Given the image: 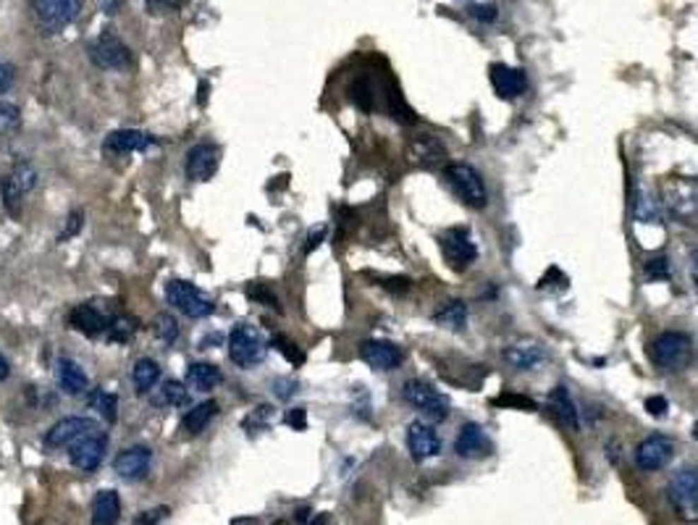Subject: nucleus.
Instances as JSON below:
<instances>
[{"instance_id":"22","label":"nucleus","mask_w":698,"mask_h":525,"mask_svg":"<svg viewBox=\"0 0 698 525\" xmlns=\"http://www.w3.org/2000/svg\"><path fill=\"white\" fill-rule=\"evenodd\" d=\"M153 145H155V139L139 129H119L108 134V139H105V150L119 153V155L121 153H142V150L153 148Z\"/></svg>"},{"instance_id":"49","label":"nucleus","mask_w":698,"mask_h":525,"mask_svg":"<svg viewBox=\"0 0 698 525\" xmlns=\"http://www.w3.org/2000/svg\"><path fill=\"white\" fill-rule=\"evenodd\" d=\"M165 515H168V507H155V509H150V512H142V515L137 517V525H158Z\"/></svg>"},{"instance_id":"34","label":"nucleus","mask_w":698,"mask_h":525,"mask_svg":"<svg viewBox=\"0 0 698 525\" xmlns=\"http://www.w3.org/2000/svg\"><path fill=\"white\" fill-rule=\"evenodd\" d=\"M153 334L163 344H174L179 339V323H176V318L171 313H158L153 318Z\"/></svg>"},{"instance_id":"15","label":"nucleus","mask_w":698,"mask_h":525,"mask_svg":"<svg viewBox=\"0 0 698 525\" xmlns=\"http://www.w3.org/2000/svg\"><path fill=\"white\" fill-rule=\"evenodd\" d=\"M218 160H220V153L215 145H211V142L194 145V148L187 153V160H184L187 179H192V182H208V179L218 171Z\"/></svg>"},{"instance_id":"39","label":"nucleus","mask_w":698,"mask_h":525,"mask_svg":"<svg viewBox=\"0 0 698 525\" xmlns=\"http://www.w3.org/2000/svg\"><path fill=\"white\" fill-rule=\"evenodd\" d=\"M268 418H271V407L268 405H260L255 410V413H249L247 418H244V423H242V428L247 431V436L249 433H257V431H263L266 428V423H268Z\"/></svg>"},{"instance_id":"3","label":"nucleus","mask_w":698,"mask_h":525,"mask_svg":"<svg viewBox=\"0 0 698 525\" xmlns=\"http://www.w3.org/2000/svg\"><path fill=\"white\" fill-rule=\"evenodd\" d=\"M268 355V341L249 323H237L229 334V358L239 368H255Z\"/></svg>"},{"instance_id":"48","label":"nucleus","mask_w":698,"mask_h":525,"mask_svg":"<svg viewBox=\"0 0 698 525\" xmlns=\"http://www.w3.org/2000/svg\"><path fill=\"white\" fill-rule=\"evenodd\" d=\"M13 76H16L13 66H11L8 61H3V58H0V95L8 93V90H11V84H13Z\"/></svg>"},{"instance_id":"17","label":"nucleus","mask_w":698,"mask_h":525,"mask_svg":"<svg viewBox=\"0 0 698 525\" xmlns=\"http://www.w3.org/2000/svg\"><path fill=\"white\" fill-rule=\"evenodd\" d=\"M488 76H491V84H494V93L502 98V100H514L528 90V76H525L523 69H512L507 64H494L488 69Z\"/></svg>"},{"instance_id":"53","label":"nucleus","mask_w":698,"mask_h":525,"mask_svg":"<svg viewBox=\"0 0 698 525\" xmlns=\"http://www.w3.org/2000/svg\"><path fill=\"white\" fill-rule=\"evenodd\" d=\"M102 3V11L108 13V16H113L116 11H119V0H100Z\"/></svg>"},{"instance_id":"5","label":"nucleus","mask_w":698,"mask_h":525,"mask_svg":"<svg viewBox=\"0 0 698 525\" xmlns=\"http://www.w3.org/2000/svg\"><path fill=\"white\" fill-rule=\"evenodd\" d=\"M165 302L174 305L176 310L184 313L187 318H208L215 310L213 297L197 289L192 281H179V278L165 284Z\"/></svg>"},{"instance_id":"16","label":"nucleus","mask_w":698,"mask_h":525,"mask_svg":"<svg viewBox=\"0 0 698 525\" xmlns=\"http://www.w3.org/2000/svg\"><path fill=\"white\" fill-rule=\"evenodd\" d=\"M491 439L478 423H465L459 428L457 439H454V452L462 460H483L491 454Z\"/></svg>"},{"instance_id":"20","label":"nucleus","mask_w":698,"mask_h":525,"mask_svg":"<svg viewBox=\"0 0 698 525\" xmlns=\"http://www.w3.org/2000/svg\"><path fill=\"white\" fill-rule=\"evenodd\" d=\"M110 318L105 313H100L95 305H76L71 313H69V326L73 331L84 334V336H100L108 331Z\"/></svg>"},{"instance_id":"12","label":"nucleus","mask_w":698,"mask_h":525,"mask_svg":"<svg viewBox=\"0 0 698 525\" xmlns=\"http://www.w3.org/2000/svg\"><path fill=\"white\" fill-rule=\"evenodd\" d=\"M672 454H675V444H672L667 436L653 433V436H646V439L638 444V449H635V462H638V468H643V470H661L670 465Z\"/></svg>"},{"instance_id":"32","label":"nucleus","mask_w":698,"mask_h":525,"mask_svg":"<svg viewBox=\"0 0 698 525\" xmlns=\"http://www.w3.org/2000/svg\"><path fill=\"white\" fill-rule=\"evenodd\" d=\"M87 402H90L92 410H97V413L102 415L105 423H116V420H119V396L116 394L102 391V389H95V391H90Z\"/></svg>"},{"instance_id":"26","label":"nucleus","mask_w":698,"mask_h":525,"mask_svg":"<svg viewBox=\"0 0 698 525\" xmlns=\"http://www.w3.org/2000/svg\"><path fill=\"white\" fill-rule=\"evenodd\" d=\"M215 415H218V402H215V399L200 402V405H194L189 413L184 415L182 431L187 433V436H200V433L208 428V423H211Z\"/></svg>"},{"instance_id":"8","label":"nucleus","mask_w":698,"mask_h":525,"mask_svg":"<svg viewBox=\"0 0 698 525\" xmlns=\"http://www.w3.org/2000/svg\"><path fill=\"white\" fill-rule=\"evenodd\" d=\"M439 242H441L444 260H446L451 271H457V273L473 266V260L478 258L475 242L470 240V231L465 229V226H454V229L444 231Z\"/></svg>"},{"instance_id":"54","label":"nucleus","mask_w":698,"mask_h":525,"mask_svg":"<svg viewBox=\"0 0 698 525\" xmlns=\"http://www.w3.org/2000/svg\"><path fill=\"white\" fill-rule=\"evenodd\" d=\"M11 376V365H8V360H6V358H3V355H0V381H6V378H8Z\"/></svg>"},{"instance_id":"6","label":"nucleus","mask_w":698,"mask_h":525,"mask_svg":"<svg viewBox=\"0 0 698 525\" xmlns=\"http://www.w3.org/2000/svg\"><path fill=\"white\" fill-rule=\"evenodd\" d=\"M29 6L37 24L45 29V35L64 32L82 13V0H29Z\"/></svg>"},{"instance_id":"29","label":"nucleus","mask_w":698,"mask_h":525,"mask_svg":"<svg viewBox=\"0 0 698 525\" xmlns=\"http://www.w3.org/2000/svg\"><path fill=\"white\" fill-rule=\"evenodd\" d=\"M131 381H134L139 394L153 391V387L160 381V365L153 358H139L134 362V370H131Z\"/></svg>"},{"instance_id":"46","label":"nucleus","mask_w":698,"mask_h":525,"mask_svg":"<svg viewBox=\"0 0 698 525\" xmlns=\"http://www.w3.org/2000/svg\"><path fill=\"white\" fill-rule=\"evenodd\" d=\"M381 286L389 289V292H396V295H402V292H410V286L413 281L404 276H391V278H381Z\"/></svg>"},{"instance_id":"37","label":"nucleus","mask_w":698,"mask_h":525,"mask_svg":"<svg viewBox=\"0 0 698 525\" xmlns=\"http://www.w3.org/2000/svg\"><path fill=\"white\" fill-rule=\"evenodd\" d=\"M271 344H273L276 350L284 355L286 362H292V365H302V362H304V352L300 350V347H297L292 339H286V336H273V341H271Z\"/></svg>"},{"instance_id":"55","label":"nucleus","mask_w":698,"mask_h":525,"mask_svg":"<svg viewBox=\"0 0 698 525\" xmlns=\"http://www.w3.org/2000/svg\"><path fill=\"white\" fill-rule=\"evenodd\" d=\"M307 525H331V523H329V515H326V512H321V515H315V517H312V520H310V523H307Z\"/></svg>"},{"instance_id":"25","label":"nucleus","mask_w":698,"mask_h":525,"mask_svg":"<svg viewBox=\"0 0 698 525\" xmlns=\"http://www.w3.org/2000/svg\"><path fill=\"white\" fill-rule=\"evenodd\" d=\"M121 515V499L113 488L97 491L92 502V525H116Z\"/></svg>"},{"instance_id":"14","label":"nucleus","mask_w":698,"mask_h":525,"mask_svg":"<svg viewBox=\"0 0 698 525\" xmlns=\"http://www.w3.org/2000/svg\"><path fill=\"white\" fill-rule=\"evenodd\" d=\"M360 358H362V362H367L373 370H396L402 365L404 355L394 341L367 339L360 344Z\"/></svg>"},{"instance_id":"13","label":"nucleus","mask_w":698,"mask_h":525,"mask_svg":"<svg viewBox=\"0 0 698 525\" xmlns=\"http://www.w3.org/2000/svg\"><path fill=\"white\" fill-rule=\"evenodd\" d=\"M407 449H410L415 462L431 460L441 452L439 433L433 431V425L425 423V420H413L407 425Z\"/></svg>"},{"instance_id":"38","label":"nucleus","mask_w":698,"mask_h":525,"mask_svg":"<svg viewBox=\"0 0 698 525\" xmlns=\"http://www.w3.org/2000/svg\"><path fill=\"white\" fill-rule=\"evenodd\" d=\"M349 93H352V100L357 102L362 111H373V87H370L367 79H357Z\"/></svg>"},{"instance_id":"59","label":"nucleus","mask_w":698,"mask_h":525,"mask_svg":"<svg viewBox=\"0 0 698 525\" xmlns=\"http://www.w3.org/2000/svg\"><path fill=\"white\" fill-rule=\"evenodd\" d=\"M693 439H698V423L693 425Z\"/></svg>"},{"instance_id":"58","label":"nucleus","mask_w":698,"mask_h":525,"mask_svg":"<svg viewBox=\"0 0 698 525\" xmlns=\"http://www.w3.org/2000/svg\"><path fill=\"white\" fill-rule=\"evenodd\" d=\"M690 260H693V268L698 271V252H693V258H690Z\"/></svg>"},{"instance_id":"30","label":"nucleus","mask_w":698,"mask_h":525,"mask_svg":"<svg viewBox=\"0 0 698 525\" xmlns=\"http://www.w3.org/2000/svg\"><path fill=\"white\" fill-rule=\"evenodd\" d=\"M153 402L158 407H187L189 405V391H187V387H184L182 381L168 378V381L160 384L158 394L153 396Z\"/></svg>"},{"instance_id":"44","label":"nucleus","mask_w":698,"mask_h":525,"mask_svg":"<svg viewBox=\"0 0 698 525\" xmlns=\"http://www.w3.org/2000/svg\"><path fill=\"white\" fill-rule=\"evenodd\" d=\"M297 389H300V384H297L294 378H276L273 381V394L278 396V399H284V402L297 394Z\"/></svg>"},{"instance_id":"18","label":"nucleus","mask_w":698,"mask_h":525,"mask_svg":"<svg viewBox=\"0 0 698 525\" xmlns=\"http://www.w3.org/2000/svg\"><path fill=\"white\" fill-rule=\"evenodd\" d=\"M150 462H153L150 447H129L113 460V473L121 480H142L150 470Z\"/></svg>"},{"instance_id":"35","label":"nucleus","mask_w":698,"mask_h":525,"mask_svg":"<svg viewBox=\"0 0 698 525\" xmlns=\"http://www.w3.org/2000/svg\"><path fill=\"white\" fill-rule=\"evenodd\" d=\"M8 176L13 179V184H16L24 194L32 192L35 184H37V171H35V166H29L27 160H18V163H13V171H11Z\"/></svg>"},{"instance_id":"21","label":"nucleus","mask_w":698,"mask_h":525,"mask_svg":"<svg viewBox=\"0 0 698 525\" xmlns=\"http://www.w3.org/2000/svg\"><path fill=\"white\" fill-rule=\"evenodd\" d=\"M55 378H58V387L64 389L69 396H79L90 389V378L84 373V368L71 358H61L55 365Z\"/></svg>"},{"instance_id":"31","label":"nucleus","mask_w":698,"mask_h":525,"mask_svg":"<svg viewBox=\"0 0 698 525\" xmlns=\"http://www.w3.org/2000/svg\"><path fill=\"white\" fill-rule=\"evenodd\" d=\"M137 331H139L137 318H131V315H116V318H110L105 339L113 341V344H129Z\"/></svg>"},{"instance_id":"47","label":"nucleus","mask_w":698,"mask_h":525,"mask_svg":"<svg viewBox=\"0 0 698 525\" xmlns=\"http://www.w3.org/2000/svg\"><path fill=\"white\" fill-rule=\"evenodd\" d=\"M646 410H649V415H653V418H664L667 410H670V402H667L664 396H649V399H646Z\"/></svg>"},{"instance_id":"23","label":"nucleus","mask_w":698,"mask_h":525,"mask_svg":"<svg viewBox=\"0 0 698 525\" xmlns=\"http://www.w3.org/2000/svg\"><path fill=\"white\" fill-rule=\"evenodd\" d=\"M549 410L564 428H572V431H578L580 428V418H578V410H575V402H572V396H569V391L564 387H554L549 391Z\"/></svg>"},{"instance_id":"33","label":"nucleus","mask_w":698,"mask_h":525,"mask_svg":"<svg viewBox=\"0 0 698 525\" xmlns=\"http://www.w3.org/2000/svg\"><path fill=\"white\" fill-rule=\"evenodd\" d=\"M0 197H3V208L8 211V216L16 218L18 213H21V197H24V192L13 184L11 176H3V179H0Z\"/></svg>"},{"instance_id":"52","label":"nucleus","mask_w":698,"mask_h":525,"mask_svg":"<svg viewBox=\"0 0 698 525\" xmlns=\"http://www.w3.org/2000/svg\"><path fill=\"white\" fill-rule=\"evenodd\" d=\"M147 6L153 11H160V8H179L182 6V0H145Z\"/></svg>"},{"instance_id":"57","label":"nucleus","mask_w":698,"mask_h":525,"mask_svg":"<svg viewBox=\"0 0 698 525\" xmlns=\"http://www.w3.org/2000/svg\"><path fill=\"white\" fill-rule=\"evenodd\" d=\"M200 105H205V82L200 84Z\"/></svg>"},{"instance_id":"56","label":"nucleus","mask_w":698,"mask_h":525,"mask_svg":"<svg viewBox=\"0 0 698 525\" xmlns=\"http://www.w3.org/2000/svg\"><path fill=\"white\" fill-rule=\"evenodd\" d=\"M307 515H310V509L302 507V509H297V517H294V520H297V523H307Z\"/></svg>"},{"instance_id":"19","label":"nucleus","mask_w":698,"mask_h":525,"mask_svg":"<svg viewBox=\"0 0 698 525\" xmlns=\"http://www.w3.org/2000/svg\"><path fill=\"white\" fill-rule=\"evenodd\" d=\"M105 433H95V436H87L82 442L71 444V452H69V460L76 470H84V473H92L97 470V465L102 462V454H105Z\"/></svg>"},{"instance_id":"43","label":"nucleus","mask_w":698,"mask_h":525,"mask_svg":"<svg viewBox=\"0 0 698 525\" xmlns=\"http://www.w3.org/2000/svg\"><path fill=\"white\" fill-rule=\"evenodd\" d=\"M284 423L294 431H304L307 428V410L304 407H292V410H286L284 415Z\"/></svg>"},{"instance_id":"51","label":"nucleus","mask_w":698,"mask_h":525,"mask_svg":"<svg viewBox=\"0 0 698 525\" xmlns=\"http://www.w3.org/2000/svg\"><path fill=\"white\" fill-rule=\"evenodd\" d=\"M323 240H326V229H323V226H318L315 231H310V234H307V244H304V252H312V249L318 247Z\"/></svg>"},{"instance_id":"7","label":"nucleus","mask_w":698,"mask_h":525,"mask_svg":"<svg viewBox=\"0 0 698 525\" xmlns=\"http://www.w3.org/2000/svg\"><path fill=\"white\" fill-rule=\"evenodd\" d=\"M402 396H404V402H410L415 410H420L428 420H433V423H441V420L449 418V399L441 394L436 387L425 384L420 378L407 381L402 387Z\"/></svg>"},{"instance_id":"45","label":"nucleus","mask_w":698,"mask_h":525,"mask_svg":"<svg viewBox=\"0 0 698 525\" xmlns=\"http://www.w3.org/2000/svg\"><path fill=\"white\" fill-rule=\"evenodd\" d=\"M646 276L649 278H670V260L651 258L646 263Z\"/></svg>"},{"instance_id":"40","label":"nucleus","mask_w":698,"mask_h":525,"mask_svg":"<svg viewBox=\"0 0 698 525\" xmlns=\"http://www.w3.org/2000/svg\"><path fill=\"white\" fill-rule=\"evenodd\" d=\"M247 297L249 300H255V302L266 305V307H273V310H281V305L276 300V295L268 289L266 284H249L247 286Z\"/></svg>"},{"instance_id":"28","label":"nucleus","mask_w":698,"mask_h":525,"mask_svg":"<svg viewBox=\"0 0 698 525\" xmlns=\"http://www.w3.org/2000/svg\"><path fill=\"white\" fill-rule=\"evenodd\" d=\"M433 321L439 323L441 329H449V331H462L465 323H468V307L459 300H449V302H441L433 313Z\"/></svg>"},{"instance_id":"11","label":"nucleus","mask_w":698,"mask_h":525,"mask_svg":"<svg viewBox=\"0 0 698 525\" xmlns=\"http://www.w3.org/2000/svg\"><path fill=\"white\" fill-rule=\"evenodd\" d=\"M407 158L410 163L420 168H439L446 163V148L439 137L433 134H415L410 142H407Z\"/></svg>"},{"instance_id":"9","label":"nucleus","mask_w":698,"mask_h":525,"mask_svg":"<svg viewBox=\"0 0 698 525\" xmlns=\"http://www.w3.org/2000/svg\"><path fill=\"white\" fill-rule=\"evenodd\" d=\"M95 433H102L100 425L95 423L92 418H64L45 433V444L50 449H58V447H71V444L82 442L87 436H95Z\"/></svg>"},{"instance_id":"50","label":"nucleus","mask_w":698,"mask_h":525,"mask_svg":"<svg viewBox=\"0 0 698 525\" xmlns=\"http://www.w3.org/2000/svg\"><path fill=\"white\" fill-rule=\"evenodd\" d=\"M470 16H475L478 21H494L496 8L494 6H473V8H470Z\"/></svg>"},{"instance_id":"1","label":"nucleus","mask_w":698,"mask_h":525,"mask_svg":"<svg viewBox=\"0 0 698 525\" xmlns=\"http://www.w3.org/2000/svg\"><path fill=\"white\" fill-rule=\"evenodd\" d=\"M649 360L661 370H685L693 360V341L690 336L680 331H664L651 341L649 347Z\"/></svg>"},{"instance_id":"27","label":"nucleus","mask_w":698,"mask_h":525,"mask_svg":"<svg viewBox=\"0 0 698 525\" xmlns=\"http://www.w3.org/2000/svg\"><path fill=\"white\" fill-rule=\"evenodd\" d=\"M220 384V370L213 362H192L187 368V387L194 391H211Z\"/></svg>"},{"instance_id":"2","label":"nucleus","mask_w":698,"mask_h":525,"mask_svg":"<svg viewBox=\"0 0 698 525\" xmlns=\"http://www.w3.org/2000/svg\"><path fill=\"white\" fill-rule=\"evenodd\" d=\"M444 182L459 197V203H465L468 208H475V211L486 208V184H483L480 174L473 166H468V163H446L444 166Z\"/></svg>"},{"instance_id":"42","label":"nucleus","mask_w":698,"mask_h":525,"mask_svg":"<svg viewBox=\"0 0 698 525\" xmlns=\"http://www.w3.org/2000/svg\"><path fill=\"white\" fill-rule=\"evenodd\" d=\"M84 226V213L82 211H71L69 213V218H66V226L64 231L58 234V242H69L71 237H76Z\"/></svg>"},{"instance_id":"10","label":"nucleus","mask_w":698,"mask_h":525,"mask_svg":"<svg viewBox=\"0 0 698 525\" xmlns=\"http://www.w3.org/2000/svg\"><path fill=\"white\" fill-rule=\"evenodd\" d=\"M90 58L95 66L110 69V71H124L131 64V53L129 47L121 42L113 32H102L100 37L90 45Z\"/></svg>"},{"instance_id":"41","label":"nucleus","mask_w":698,"mask_h":525,"mask_svg":"<svg viewBox=\"0 0 698 525\" xmlns=\"http://www.w3.org/2000/svg\"><path fill=\"white\" fill-rule=\"evenodd\" d=\"M494 405L496 407H514V410H536V402H533V399H528V396H523V394H509V391L496 396Z\"/></svg>"},{"instance_id":"24","label":"nucleus","mask_w":698,"mask_h":525,"mask_svg":"<svg viewBox=\"0 0 698 525\" xmlns=\"http://www.w3.org/2000/svg\"><path fill=\"white\" fill-rule=\"evenodd\" d=\"M502 358H504L512 368L531 370L546 358V352H543V347L533 344V341H523V344H507L504 352H502Z\"/></svg>"},{"instance_id":"4","label":"nucleus","mask_w":698,"mask_h":525,"mask_svg":"<svg viewBox=\"0 0 698 525\" xmlns=\"http://www.w3.org/2000/svg\"><path fill=\"white\" fill-rule=\"evenodd\" d=\"M667 499L682 520L698 523V468L675 473L667 483Z\"/></svg>"},{"instance_id":"36","label":"nucleus","mask_w":698,"mask_h":525,"mask_svg":"<svg viewBox=\"0 0 698 525\" xmlns=\"http://www.w3.org/2000/svg\"><path fill=\"white\" fill-rule=\"evenodd\" d=\"M21 126V113L13 102H0V139L11 137Z\"/></svg>"}]
</instances>
